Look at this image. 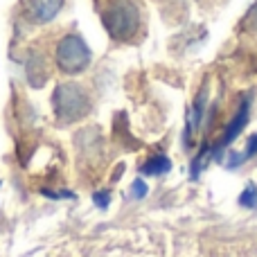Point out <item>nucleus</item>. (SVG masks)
<instances>
[{
    "instance_id": "f257e3e1",
    "label": "nucleus",
    "mask_w": 257,
    "mask_h": 257,
    "mask_svg": "<svg viewBox=\"0 0 257 257\" xmlns=\"http://www.w3.org/2000/svg\"><path fill=\"white\" fill-rule=\"evenodd\" d=\"M104 27L117 41H131L140 32V7L133 0H106L102 12Z\"/></svg>"
},
{
    "instance_id": "f03ea898",
    "label": "nucleus",
    "mask_w": 257,
    "mask_h": 257,
    "mask_svg": "<svg viewBox=\"0 0 257 257\" xmlns=\"http://www.w3.org/2000/svg\"><path fill=\"white\" fill-rule=\"evenodd\" d=\"M52 106L61 122H77L90 111V97L79 84H61L52 95Z\"/></svg>"
},
{
    "instance_id": "7ed1b4c3",
    "label": "nucleus",
    "mask_w": 257,
    "mask_h": 257,
    "mask_svg": "<svg viewBox=\"0 0 257 257\" xmlns=\"http://www.w3.org/2000/svg\"><path fill=\"white\" fill-rule=\"evenodd\" d=\"M90 63V48L79 34H68L57 45V66L61 72L77 75L84 72Z\"/></svg>"
},
{
    "instance_id": "20e7f679",
    "label": "nucleus",
    "mask_w": 257,
    "mask_h": 257,
    "mask_svg": "<svg viewBox=\"0 0 257 257\" xmlns=\"http://www.w3.org/2000/svg\"><path fill=\"white\" fill-rule=\"evenodd\" d=\"M248 115H250V97L246 95L244 102H241V104H239V108H237V113L232 115V120L228 122V126H226V131H223L221 140H219V142H217V147L212 149V154H214V156H219V151H221L223 147L232 145V140H235V138L239 136L241 131H244V126L248 124Z\"/></svg>"
},
{
    "instance_id": "39448f33",
    "label": "nucleus",
    "mask_w": 257,
    "mask_h": 257,
    "mask_svg": "<svg viewBox=\"0 0 257 257\" xmlns=\"http://www.w3.org/2000/svg\"><path fill=\"white\" fill-rule=\"evenodd\" d=\"M66 0H23L25 14L32 23H50L63 9Z\"/></svg>"
},
{
    "instance_id": "423d86ee",
    "label": "nucleus",
    "mask_w": 257,
    "mask_h": 257,
    "mask_svg": "<svg viewBox=\"0 0 257 257\" xmlns=\"http://www.w3.org/2000/svg\"><path fill=\"white\" fill-rule=\"evenodd\" d=\"M169 169H172V160L163 154L151 156V158L142 165V174H145V176H163V174H167Z\"/></svg>"
},
{
    "instance_id": "0eeeda50",
    "label": "nucleus",
    "mask_w": 257,
    "mask_h": 257,
    "mask_svg": "<svg viewBox=\"0 0 257 257\" xmlns=\"http://www.w3.org/2000/svg\"><path fill=\"white\" fill-rule=\"evenodd\" d=\"M239 205H241V208H257V187L253 185V183H250V185H246V190L241 192Z\"/></svg>"
},
{
    "instance_id": "6e6552de",
    "label": "nucleus",
    "mask_w": 257,
    "mask_h": 257,
    "mask_svg": "<svg viewBox=\"0 0 257 257\" xmlns=\"http://www.w3.org/2000/svg\"><path fill=\"white\" fill-rule=\"evenodd\" d=\"M241 30L257 34V3H253V7H250L248 12H246L244 21H241Z\"/></svg>"
},
{
    "instance_id": "1a4fd4ad",
    "label": "nucleus",
    "mask_w": 257,
    "mask_h": 257,
    "mask_svg": "<svg viewBox=\"0 0 257 257\" xmlns=\"http://www.w3.org/2000/svg\"><path fill=\"white\" fill-rule=\"evenodd\" d=\"M131 194L136 196V199H142V196L147 194V185H145V181H142V178L133 181V185H131Z\"/></svg>"
},
{
    "instance_id": "9d476101",
    "label": "nucleus",
    "mask_w": 257,
    "mask_h": 257,
    "mask_svg": "<svg viewBox=\"0 0 257 257\" xmlns=\"http://www.w3.org/2000/svg\"><path fill=\"white\" fill-rule=\"evenodd\" d=\"M241 156H244V160L250 158V156H257V133H255V136H250L248 145H246V151Z\"/></svg>"
},
{
    "instance_id": "9b49d317",
    "label": "nucleus",
    "mask_w": 257,
    "mask_h": 257,
    "mask_svg": "<svg viewBox=\"0 0 257 257\" xmlns=\"http://www.w3.org/2000/svg\"><path fill=\"white\" fill-rule=\"evenodd\" d=\"M93 201H95V205H97V208H106L108 205V192H97V194L93 196Z\"/></svg>"
}]
</instances>
